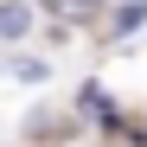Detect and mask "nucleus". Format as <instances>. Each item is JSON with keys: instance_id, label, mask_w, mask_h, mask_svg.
Returning a JSON list of instances; mask_svg holds the SVG:
<instances>
[{"instance_id": "obj_1", "label": "nucleus", "mask_w": 147, "mask_h": 147, "mask_svg": "<svg viewBox=\"0 0 147 147\" xmlns=\"http://www.w3.org/2000/svg\"><path fill=\"white\" fill-rule=\"evenodd\" d=\"M32 26H38V7H32V0H0V38H7V45L32 38Z\"/></svg>"}, {"instance_id": "obj_2", "label": "nucleus", "mask_w": 147, "mask_h": 147, "mask_svg": "<svg viewBox=\"0 0 147 147\" xmlns=\"http://www.w3.org/2000/svg\"><path fill=\"white\" fill-rule=\"evenodd\" d=\"M38 7H45V13H58V19H90L102 0H38Z\"/></svg>"}]
</instances>
